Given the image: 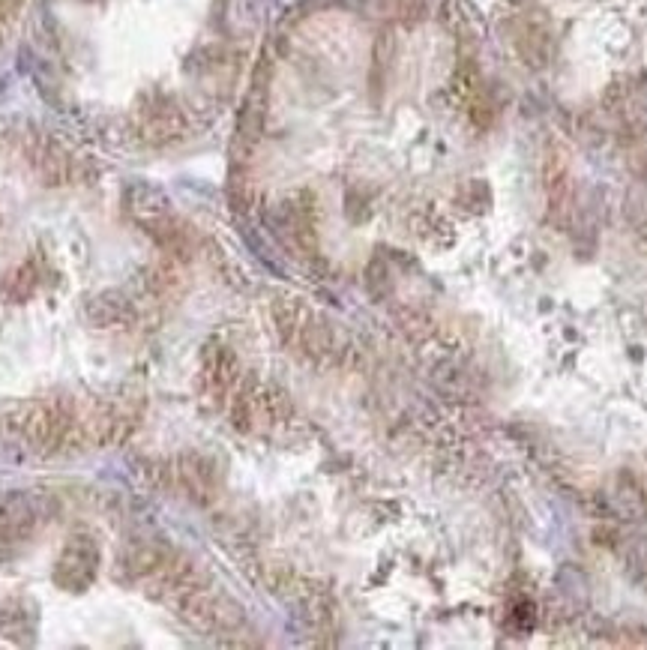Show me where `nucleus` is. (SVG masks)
Segmentation results:
<instances>
[{
  "label": "nucleus",
  "instance_id": "f257e3e1",
  "mask_svg": "<svg viewBox=\"0 0 647 650\" xmlns=\"http://www.w3.org/2000/svg\"><path fill=\"white\" fill-rule=\"evenodd\" d=\"M99 564H102V555H99L96 540L90 534H75L60 549V558L54 564V585L60 591L81 594L93 585Z\"/></svg>",
  "mask_w": 647,
  "mask_h": 650
},
{
  "label": "nucleus",
  "instance_id": "f03ea898",
  "mask_svg": "<svg viewBox=\"0 0 647 650\" xmlns=\"http://www.w3.org/2000/svg\"><path fill=\"white\" fill-rule=\"evenodd\" d=\"M135 126L147 144H171L186 132V117L168 96H153L138 105Z\"/></svg>",
  "mask_w": 647,
  "mask_h": 650
},
{
  "label": "nucleus",
  "instance_id": "7ed1b4c3",
  "mask_svg": "<svg viewBox=\"0 0 647 650\" xmlns=\"http://www.w3.org/2000/svg\"><path fill=\"white\" fill-rule=\"evenodd\" d=\"M237 384V357L225 345H207L201 360V387L210 399H225Z\"/></svg>",
  "mask_w": 647,
  "mask_h": 650
},
{
  "label": "nucleus",
  "instance_id": "20e7f679",
  "mask_svg": "<svg viewBox=\"0 0 647 650\" xmlns=\"http://www.w3.org/2000/svg\"><path fill=\"white\" fill-rule=\"evenodd\" d=\"M36 630V612L24 600L0 603V636L9 642H27Z\"/></svg>",
  "mask_w": 647,
  "mask_h": 650
},
{
  "label": "nucleus",
  "instance_id": "39448f33",
  "mask_svg": "<svg viewBox=\"0 0 647 650\" xmlns=\"http://www.w3.org/2000/svg\"><path fill=\"white\" fill-rule=\"evenodd\" d=\"M39 288V267L33 261H24L18 267H12L6 276H3V285H0V297L6 303H24L33 297V291Z\"/></svg>",
  "mask_w": 647,
  "mask_h": 650
},
{
  "label": "nucleus",
  "instance_id": "423d86ee",
  "mask_svg": "<svg viewBox=\"0 0 647 650\" xmlns=\"http://www.w3.org/2000/svg\"><path fill=\"white\" fill-rule=\"evenodd\" d=\"M30 159L36 165V171L48 180V183H63L69 174V156L63 150H57L48 141H36L30 150Z\"/></svg>",
  "mask_w": 647,
  "mask_h": 650
},
{
  "label": "nucleus",
  "instance_id": "0eeeda50",
  "mask_svg": "<svg viewBox=\"0 0 647 650\" xmlns=\"http://www.w3.org/2000/svg\"><path fill=\"white\" fill-rule=\"evenodd\" d=\"M87 3H96V0H87Z\"/></svg>",
  "mask_w": 647,
  "mask_h": 650
}]
</instances>
